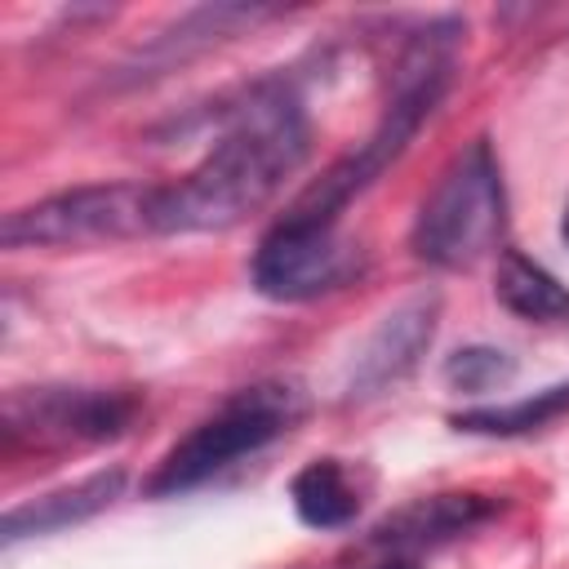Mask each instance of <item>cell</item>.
<instances>
[{
	"instance_id": "obj_15",
	"label": "cell",
	"mask_w": 569,
	"mask_h": 569,
	"mask_svg": "<svg viewBox=\"0 0 569 569\" xmlns=\"http://www.w3.org/2000/svg\"><path fill=\"white\" fill-rule=\"evenodd\" d=\"M516 373V360L502 351V347H458L449 360H445V382L453 391H467V396H480V391H493L502 382H511Z\"/></svg>"
},
{
	"instance_id": "obj_12",
	"label": "cell",
	"mask_w": 569,
	"mask_h": 569,
	"mask_svg": "<svg viewBox=\"0 0 569 569\" xmlns=\"http://www.w3.org/2000/svg\"><path fill=\"white\" fill-rule=\"evenodd\" d=\"M289 498H293V511H298V520L307 529H347L356 520V511H360V493L347 480V471H342L338 458L307 462L293 476Z\"/></svg>"
},
{
	"instance_id": "obj_5",
	"label": "cell",
	"mask_w": 569,
	"mask_h": 569,
	"mask_svg": "<svg viewBox=\"0 0 569 569\" xmlns=\"http://www.w3.org/2000/svg\"><path fill=\"white\" fill-rule=\"evenodd\" d=\"M133 236H156V187L142 182L71 187L27 209H13L0 222L4 249H76Z\"/></svg>"
},
{
	"instance_id": "obj_14",
	"label": "cell",
	"mask_w": 569,
	"mask_h": 569,
	"mask_svg": "<svg viewBox=\"0 0 569 569\" xmlns=\"http://www.w3.org/2000/svg\"><path fill=\"white\" fill-rule=\"evenodd\" d=\"M271 9H244V4H218V9H196V13H187L173 31H164L147 53H138V76H142V67L147 71H164V67H173V62H182L187 53H196V49H209V44H218L231 27H240V22H253V18H267Z\"/></svg>"
},
{
	"instance_id": "obj_3",
	"label": "cell",
	"mask_w": 569,
	"mask_h": 569,
	"mask_svg": "<svg viewBox=\"0 0 569 569\" xmlns=\"http://www.w3.org/2000/svg\"><path fill=\"white\" fill-rule=\"evenodd\" d=\"M507 227V191L502 169L485 138H476L467 151L453 156V164L440 173L431 196L422 200L413 218V253L440 271H462L480 262Z\"/></svg>"
},
{
	"instance_id": "obj_10",
	"label": "cell",
	"mask_w": 569,
	"mask_h": 569,
	"mask_svg": "<svg viewBox=\"0 0 569 569\" xmlns=\"http://www.w3.org/2000/svg\"><path fill=\"white\" fill-rule=\"evenodd\" d=\"M498 511L493 498H480V493H436V498H418L409 507H400L396 516H387L378 529H373V542L378 547H436V542H449L476 525H485L489 516Z\"/></svg>"
},
{
	"instance_id": "obj_9",
	"label": "cell",
	"mask_w": 569,
	"mask_h": 569,
	"mask_svg": "<svg viewBox=\"0 0 569 569\" xmlns=\"http://www.w3.org/2000/svg\"><path fill=\"white\" fill-rule=\"evenodd\" d=\"M124 489V471L120 467H107V471H93L76 485H62L53 493H40L22 507H9L4 520H0V538L4 547L22 542V538H40V533H58L67 525H80L98 511H107Z\"/></svg>"
},
{
	"instance_id": "obj_2",
	"label": "cell",
	"mask_w": 569,
	"mask_h": 569,
	"mask_svg": "<svg viewBox=\"0 0 569 569\" xmlns=\"http://www.w3.org/2000/svg\"><path fill=\"white\" fill-rule=\"evenodd\" d=\"M453 22H427L400 53L396 62V89L391 102L378 120V129L338 164H329L284 213L302 218V222H320V227H338V213L365 191L373 187V178L400 160V151L413 142V133L422 129V120L436 111V102L449 89V71H453Z\"/></svg>"
},
{
	"instance_id": "obj_11",
	"label": "cell",
	"mask_w": 569,
	"mask_h": 569,
	"mask_svg": "<svg viewBox=\"0 0 569 569\" xmlns=\"http://www.w3.org/2000/svg\"><path fill=\"white\" fill-rule=\"evenodd\" d=\"M493 298L533 325H565L569 320V289L533 258H525L520 249H502L498 271H493Z\"/></svg>"
},
{
	"instance_id": "obj_8",
	"label": "cell",
	"mask_w": 569,
	"mask_h": 569,
	"mask_svg": "<svg viewBox=\"0 0 569 569\" xmlns=\"http://www.w3.org/2000/svg\"><path fill=\"white\" fill-rule=\"evenodd\" d=\"M436 293H418L409 302H400L396 311L382 316V325L369 333V342L356 351L351 365V396H378L387 387H396L405 373H413V365L422 360V351L436 338Z\"/></svg>"
},
{
	"instance_id": "obj_7",
	"label": "cell",
	"mask_w": 569,
	"mask_h": 569,
	"mask_svg": "<svg viewBox=\"0 0 569 569\" xmlns=\"http://www.w3.org/2000/svg\"><path fill=\"white\" fill-rule=\"evenodd\" d=\"M253 289L271 302H311L342 289L360 271V249L338 227L280 218L253 249Z\"/></svg>"
},
{
	"instance_id": "obj_4",
	"label": "cell",
	"mask_w": 569,
	"mask_h": 569,
	"mask_svg": "<svg viewBox=\"0 0 569 569\" xmlns=\"http://www.w3.org/2000/svg\"><path fill=\"white\" fill-rule=\"evenodd\" d=\"M293 418H298V391H289L280 382H262V387L236 391L231 400H222L218 413H209L200 427H191L160 458V467L147 480V498L191 493L196 485H204L209 476H218L236 458L267 449L276 436L289 431Z\"/></svg>"
},
{
	"instance_id": "obj_6",
	"label": "cell",
	"mask_w": 569,
	"mask_h": 569,
	"mask_svg": "<svg viewBox=\"0 0 569 569\" xmlns=\"http://www.w3.org/2000/svg\"><path fill=\"white\" fill-rule=\"evenodd\" d=\"M142 400L102 387H31L4 400V449L18 445H102L133 427Z\"/></svg>"
},
{
	"instance_id": "obj_17",
	"label": "cell",
	"mask_w": 569,
	"mask_h": 569,
	"mask_svg": "<svg viewBox=\"0 0 569 569\" xmlns=\"http://www.w3.org/2000/svg\"><path fill=\"white\" fill-rule=\"evenodd\" d=\"M560 236H565V244H569V204H565V218H560Z\"/></svg>"
},
{
	"instance_id": "obj_16",
	"label": "cell",
	"mask_w": 569,
	"mask_h": 569,
	"mask_svg": "<svg viewBox=\"0 0 569 569\" xmlns=\"http://www.w3.org/2000/svg\"><path fill=\"white\" fill-rule=\"evenodd\" d=\"M373 569H418V560H413V556H391V560H382V565H373Z\"/></svg>"
},
{
	"instance_id": "obj_1",
	"label": "cell",
	"mask_w": 569,
	"mask_h": 569,
	"mask_svg": "<svg viewBox=\"0 0 569 569\" xmlns=\"http://www.w3.org/2000/svg\"><path fill=\"white\" fill-rule=\"evenodd\" d=\"M311 124L298 89L267 76L240 93L209 156L178 182L156 187V236L227 231L258 213L307 160Z\"/></svg>"
},
{
	"instance_id": "obj_13",
	"label": "cell",
	"mask_w": 569,
	"mask_h": 569,
	"mask_svg": "<svg viewBox=\"0 0 569 569\" xmlns=\"http://www.w3.org/2000/svg\"><path fill=\"white\" fill-rule=\"evenodd\" d=\"M565 413H569V382H556V387H542L511 405H480V409L449 413V427L467 431V436H502L507 440V436H529Z\"/></svg>"
}]
</instances>
